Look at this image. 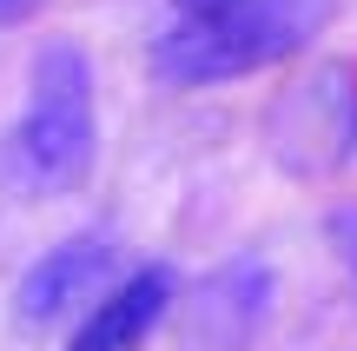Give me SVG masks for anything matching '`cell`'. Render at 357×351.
Returning <instances> with one entry per match:
<instances>
[{"label": "cell", "instance_id": "cell-4", "mask_svg": "<svg viewBox=\"0 0 357 351\" xmlns=\"http://www.w3.org/2000/svg\"><path fill=\"white\" fill-rule=\"evenodd\" d=\"M172 299H178V285H172L166 265H139V272L113 278L86 305V318L73 325L66 351H146V338L166 325Z\"/></svg>", "mask_w": 357, "mask_h": 351}, {"label": "cell", "instance_id": "cell-6", "mask_svg": "<svg viewBox=\"0 0 357 351\" xmlns=\"http://www.w3.org/2000/svg\"><path fill=\"white\" fill-rule=\"evenodd\" d=\"M324 232H331V252L344 259V272H351V285H357V206H331Z\"/></svg>", "mask_w": 357, "mask_h": 351}, {"label": "cell", "instance_id": "cell-1", "mask_svg": "<svg viewBox=\"0 0 357 351\" xmlns=\"http://www.w3.org/2000/svg\"><path fill=\"white\" fill-rule=\"evenodd\" d=\"M100 153V80H93V53L73 40H53L33 60V87L26 106L7 133V179L33 199H66L93 172Z\"/></svg>", "mask_w": 357, "mask_h": 351}, {"label": "cell", "instance_id": "cell-2", "mask_svg": "<svg viewBox=\"0 0 357 351\" xmlns=\"http://www.w3.org/2000/svg\"><path fill=\"white\" fill-rule=\"evenodd\" d=\"M324 13H331V0H238L205 27L153 33V73L166 87H218V80L265 73L318 40Z\"/></svg>", "mask_w": 357, "mask_h": 351}, {"label": "cell", "instance_id": "cell-7", "mask_svg": "<svg viewBox=\"0 0 357 351\" xmlns=\"http://www.w3.org/2000/svg\"><path fill=\"white\" fill-rule=\"evenodd\" d=\"M40 7H47V0H0V27H20V20H33Z\"/></svg>", "mask_w": 357, "mask_h": 351}, {"label": "cell", "instance_id": "cell-5", "mask_svg": "<svg viewBox=\"0 0 357 351\" xmlns=\"http://www.w3.org/2000/svg\"><path fill=\"white\" fill-rule=\"evenodd\" d=\"M305 146H318L311 166H344V159H351V146H357V93H351V73L305 80V87L278 106V153L298 166Z\"/></svg>", "mask_w": 357, "mask_h": 351}, {"label": "cell", "instance_id": "cell-3", "mask_svg": "<svg viewBox=\"0 0 357 351\" xmlns=\"http://www.w3.org/2000/svg\"><path fill=\"white\" fill-rule=\"evenodd\" d=\"M106 285H113V239L106 232H73V239H60V246H47L33 259V272L13 292V318L47 331L60 318H73L79 305H93Z\"/></svg>", "mask_w": 357, "mask_h": 351}]
</instances>
